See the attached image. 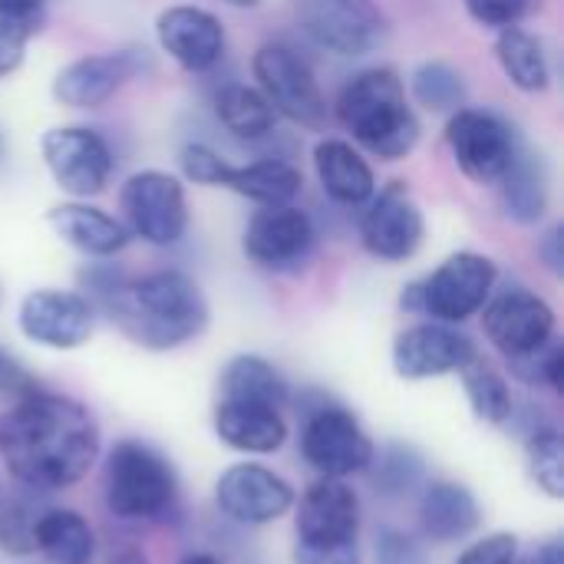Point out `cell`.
Instances as JSON below:
<instances>
[{
    "instance_id": "d590c367",
    "label": "cell",
    "mask_w": 564,
    "mask_h": 564,
    "mask_svg": "<svg viewBox=\"0 0 564 564\" xmlns=\"http://www.w3.org/2000/svg\"><path fill=\"white\" fill-rule=\"evenodd\" d=\"M40 509L33 499H13L0 509V545L10 555H30L36 552L33 532L40 522Z\"/></svg>"
},
{
    "instance_id": "603a6c76",
    "label": "cell",
    "mask_w": 564,
    "mask_h": 564,
    "mask_svg": "<svg viewBox=\"0 0 564 564\" xmlns=\"http://www.w3.org/2000/svg\"><path fill=\"white\" fill-rule=\"evenodd\" d=\"M499 202L509 221L535 228L549 218L552 208V175L539 152L519 149L506 175L499 178Z\"/></svg>"
},
{
    "instance_id": "74e56055",
    "label": "cell",
    "mask_w": 564,
    "mask_h": 564,
    "mask_svg": "<svg viewBox=\"0 0 564 564\" xmlns=\"http://www.w3.org/2000/svg\"><path fill=\"white\" fill-rule=\"evenodd\" d=\"M542 3L545 0H463L469 20L492 33L506 26H522L532 13L542 10Z\"/></svg>"
},
{
    "instance_id": "30bf717a",
    "label": "cell",
    "mask_w": 564,
    "mask_h": 564,
    "mask_svg": "<svg viewBox=\"0 0 564 564\" xmlns=\"http://www.w3.org/2000/svg\"><path fill=\"white\" fill-rule=\"evenodd\" d=\"M241 251L251 264L271 274H297L317 251V225L297 202L261 205L241 231Z\"/></svg>"
},
{
    "instance_id": "c3c4849f",
    "label": "cell",
    "mask_w": 564,
    "mask_h": 564,
    "mask_svg": "<svg viewBox=\"0 0 564 564\" xmlns=\"http://www.w3.org/2000/svg\"><path fill=\"white\" fill-rule=\"evenodd\" d=\"M112 564H145V558H139L135 552H126V555H119Z\"/></svg>"
},
{
    "instance_id": "52a82bcc",
    "label": "cell",
    "mask_w": 564,
    "mask_h": 564,
    "mask_svg": "<svg viewBox=\"0 0 564 564\" xmlns=\"http://www.w3.org/2000/svg\"><path fill=\"white\" fill-rule=\"evenodd\" d=\"M254 86L264 93L278 119L321 132L330 119L327 96L311 63L288 43H261L251 56Z\"/></svg>"
},
{
    "instance_id": "4dcf8cb0",
    "label": "cell",
    "mask_w": 564,
    "mask_h": 564,
    "mask_svg": "<svg viewBox=\"0 0 564 564\" xmlns=\"http://www.w3.org/2000/svg\"><path fill=\"white\" fill-rule=\"evenodd\" d=\"M33 542L50 564L93 562V529L73 509H46L36 522Z\"/></svg>"
},
{
    "instance_id": "8fae6325",
    "label": "cell",
    "mask_w": 564,
    "mask_h": 564,
    "mask_svg": "<svg viewBox=\"0 0 564 564\" xmlns=\"http://www.w3.org/2000/svg\"><path fill=\"white\" fill-rule=\"evenodd\" d=\"M360 245L370 258L403 264L420 254L426 241V215L406 182L377 185L357 221Z\"/></svg>"
},
{
    "instance_id": "9c48e42d",
    "label": "cell",
    "mask_w": 564,
    "mask_h": 564,
    "mask_svg": "<svg viewBox=\"0 0 564 564\" xmlns=\"http://www.w3.org/2000/svg\"><path fill=\"white\" fill-rule=\"evenodd\" d=\"M446 145L456 169L473 185H499L516 152L522 149L512 122L486 106H463L446 116Z\"/></svg>"
},
{
    "instance_id": "d4e9b609",
    "label": "cell",
    "mask_w": 564,
    "mask_h": 564,
    "mask_svg": "<svg viewBox=\"0 0 564 564\" xmlns=\"http://www.w3.org/2000/svg\"><path fill=\"white\" fill-rule=\"evenodd\" d=\"M420 529L436 545L459 542L479 529V502L459 482H433L420 499Z\"/></svg>"
},
{
    "instance_id": "f546056e",
    "label": "cell",
    "mask_w": 564,
    "mask_h": 564,
    "mask_svg": "<svg viewBox=\"0 0 564 564\" xmlns=\"http://www.w3.org/2000/svg\"><path fill=\"white\" fill-rule=\"evenodd\" d=\"M406 96L433 116H453L469 106V83L459 66L446 59H423L406 79Z\"/></svg>"
},
{
    "instance_id": "9a60e30c",
    "label": "cell",
    "mask_w": 564,
    "mask_h": 564,
    "mask_svg": "<svg viewBox=\"0 0 564 564\" xmlns=\"http://www.w3.org/2000/svg\"><path fill=\"white\" fill-rule=\"evenodd\" d=\"M145 59L139 50H99L83 53L56 69L50 93L56 106L73 112H93L102 109L126 83H132L142 73Z\"/></svg>"
},
{
    "instance_id": "f1b7e54d",
    "label": "cell",
    "mask_w": 564,
    "mask_h": 564,
    "mask_svg": "<svg viewBox=\"0 0 564 564\" xmlns=\"http://www.w3.org/2000/svg\"><path fill=\"white\" fill-rule=\"evenodd\" d=\"M221 400L228 403H248V406H264V410H284L291 400L288 380L274 364L254 354H241L228 360L221 370Z\"/></svg>"
},
{
    "instance_id": "83f0119b",
    "label": "cell",
    "mask_w": 564,
    "mask_h": 564,
    "mask_svg": "<svg viewBox=\"0 0 564 564\" xmlns=\"http://www.w3.org/2000/svg\"><path fill=\"white\" fill-rule=\"evenodd\" d=\"M215 119L238 142H264L278 129V112L254 83H228L215 93Z\"/></svg>"
},
{
    "instance_id": "7dc6e473",
    "label": "cell",
    "mask_w": 564,
    "mask_h": 564,
    "mask_svg": "<svg viewBox=\"0 0 564 564\" xmlns=\"http://www.w3.org/2000/svg\"><path fill=\"white\" fill-rule=\"evenodd\" d=\"M221 3H228V7H235V10H254L261 0H221Z\"/></svg>"
},
{
    "instance_id": "ab89813d",
    "label": "cell",
    "mask_w": 564,
    "mask_h": 564,
    "mask_svg": "<svg viewBox=\"0 0 564 564\" xmlns=\"http://www.w3.org/2000/svg\"><path fill=\"white\" fill-rule=\"evenodd\" d=\"M377 564H430L426 552L400 529H383L377 535Z\"/></svg>"
},
{
    "instance_id": "3957f363",
    "label": "cell",
    "mask_w": 564,
    "mask_h": 564,
    "mask_svg": "<svg viewBox=\"0 0 564 564\" xmlns=\"http://www.w3.org/2000/svg\"><path fill=\"white\" fill-rule=\"evenodd\" d=\"M334 119L350 142L380 162H403L423 139V122L406 96V79L393 66H367L354 73L334 102Z\"/></svg>"
},
{
    "instance_id": "8d00e7d4",
    "label": "cell",
    "mask_w": 564,
    "mask_h": 564,
    "mask_svg": "<svg viewBox=\"0 0 564 564\" xmlns=\"http://www.w3.org/2000/svg\"><path fill=\"white\" fill-rule=\"evenodd\" d=\"M43 30V17H10L0 13V79L13 76L23 59L30 40Z\"/></svg>"
},
{
    "instance_id": "836d02e7",
    "label": "cell",
    "mask_w": 564,
    "mask_h": 564,
    "mask_svg": "<svg viewBox=\"0 0 564 564\" xmlns=\"http://www.w3.org/2000/svg\"><path fill=\"white\" fill-rule=\"evenodd\" d=\"M529 463H532V476L535 482L552 496H564V443L562 433L555 426H542L532 433L529 440Z\"/></svg>"
},
{
    "instance_id": "5b68a950",
    "label": "cell",
    "mask_w": 564,
    "mask_h": 564,
    "mask_svg": "<svg viewBox=\"0 0 564 564\" xmlns=\"http://www.w3.org/2000/svg\"><path fill=\"white\" fill-rule=\"evenodd\" d=\"M119 221L149 248H175L192 225L185 182L165 169L132 172L119 185Z\"/></svg>"
},
{
    "instance_id": "681fc988",
    "label": "cell",
    "mask_w": 564,
    "mask_h": 564,
    "mask_svg": "<svg viewBox=\"0 0 564 564\" xmlns=\"http://www.w3.org/2000/svg\"><path fill=\"white\" fill-rule=\"evenodd\" d=\"M340 3H350V7H364V10H377L373 0H340Z\"/></svg>"
},
{
    "instance_id": "bcb514c9",
    "label": "cell",
    "mask_w": 564,
    "mask_h": 564,
    "mask_svg": "<svg viewBox=\"0 0 564 564\" xmlns=\"http://www.w3.org/2000/svg\"><path fill=\"white\" fill-rule=\"evenodd\" d=\"M178 564H228L221 562L218 555H212V552H192V555H185Z\"/></svg>"
},
{
    "instance_id": "5bb4252c",
    "label": "cell",
    "mask_w": 564,
    "mask_h": 564,
    "mask_svg": "<svg viewBox=\"0 0 564 564\" xmlns=\"http://www.w3.org/2000/svg\"><path fill=\"white\" fill-rule=\"evenodd\" d=\"M479 314H482V330H486L489 344L506 360L535 354L549 340H555L558 317H555L552 304L529 288H506V291L492 294Z\"/></svg>"
},
{
    "instance_id": "f5cc1de1",
    "label": "cell",
    "mask_w": 564,
    "mask_h": 564,
    "mask_svg": "<svg viewBox=\"0 0 564 564\" xmlns=\"http://www.w3.org/2000/svg\"><path fill=\"white\" fill-rule=\"evenodd\" d=\"M0 301H3V291H0Z\"/></svg>"
},
{
    "instance_id": "6da1fadb",
    "label": "cell",
    "mask_w": 564,
    "mask_h": 564,
    "mask_svg": "<svg viewBox=\"0 0 564 564\" xmlns=\"http://www.w3.org/2000/svg\"><path fill=\"white\" fill-rule=\"evenodd\" d=\"M99 453L89 410L69 397L30 390L0 416V456L10 476L33 492L76 486Z\"/></svg>"
},
{
    "instance_id": "277c9868",
    "label": "cell",
    "mask_w": 564,
    "mask_h": 564,
    "mask_svg": "<svg viewBox=\"0 0 564 564\" xmlns=\"http://www.w3.org/2000/svg\"><path fill=\"white\" fill-rule=\"evenodd\" d=\"M499 264L482 251H453L426 278L403 291V307L440 324H463L476 317L496 294Z\"/></svg>"
},
{
    "instance_id": "e0dca14e",
    "label": "cell",
    "mask_w": 564,
    "mask_h": 564,
    "mask_svg": "<svg viewBox=\"0 0 564 564\" xmlns=\"http://www.w3.org/2000/svg\"><path fill=\"white\" fill-rule=\"evenodd\" d=\"M301 30L307 40L340 59H357L383 43V13L350 7L340 0H307L301 7Z\"/></svg>"
},
{
    "instance_id": "2e32d148",
    "label": "cell",
    "mask_w": 564,
    "mask_h": 564,
    "mask_svg": "<svg viewBox=\"0 0 564 564\" xmlns=\"http://www.w3.org/2000/svg\"><path fill=\"white\" fill-rule=\"evenodd\" d=\"M301 453L321 476L344 479V476L370 469V459L377 449L370 436L364 433V426L354 420V413H347L344 406L321 403L304 420Z\"/></svg>"
},
{
    "instance_id": "4fadbf2b",
    "label": "cell",
    "mask_w": 564,
    "mask_h": 564,
    "mask_svg": "<svg viewBox=\"0 0 564 564\" xmlns=\"http://www.w3.org/2000/svg\"><path fill=\"white\" fill-rule=\"evenodd\" d=\"M17 327L30 344L50 350H76L96 330V307L83 291L36 288L17 307Z\"/></svg>"
},
{
    "instance_id": "7a4b0ae2",
    "label": "cell",
    "mask_w": 564,
    "mask_h": 564,
    "mask_svg": "<svg viewBox=\"0 0 564 564\" xmlns=\"http://www.w3.org/2000/svg\"><path fill=\"white\" fill-rule=\"evenodd\" d=\"M83 294L132 344L145 350H175L208 327V301L195 278L178 268H159L142 278L122 274L109 261L83 271Z\"/></svg>"
},
{
    "instance_id": "4316f807",
    "label": "cell",
    "mask_w": 564,
    "mask_h": 564,
    "mask_svg": "<svg viewBox=\"0 0 564 564\" xmlns=\"http://www.w3.org/2000/svg\"><path fill=\"white\" fill-rule=\"evenodd\" d=\"M215 433L221 436L225 446L238 453H274L288 440V423L281 420L278 410L264 406H248V403H228L221 400L215 410Z\"/></svg>"
},
{
    "instance_id": "ffe728a7",
    "label": "cell",
    "mask_w": 564,
    "mask_h": 564,
    "mask_svg": "<svg viewBox=\"0 0 564 564\" xmlns=\"http://www.w3.org/2000/svg\"><path fill=\"white\" fill-rule=\"evenodd\" d=\"M218 506L241 525H264L281 519L294 506V489L264 466H231L218 479Z\"/></svg>"
},
{
    "instance_id": "f6af8a7d",
    "label": "cell",
    "mask_w": 564,
    "mask_h": 564,
    "mask_svg": "<svg viewBox=\"0 0 564 564\" xmlns=\"http://www.w3.org/2000/svg\"><path fill=\"white\" fill-rule=\"evenodd\" d=\"M46 0H0V13L10 17H43Z\"/></svg>"
},
{
    "instance_id": "d6986e66",
    "label": "cell",
    "mask_w": 564,
    "mask_h": 564,
    "mask_svg": "<svg viewBox=\"0 0 564 564\" xmlns=\"http://www.w3.org/2000/svg\"><path fill=\"white\" fill-rule=\"evenodd\" d=\"M46 225L53 228V235L63 245H69L73 251H79L89 261H112L132 241L126 225L119 221V215H112L86 198L56 202L46 212Z\"/></svg>"
},
{
    "instance_id": "ac0fdd59",
    "label": "cell",
    "mask_w": 564,
    "mask_h": 564,
    "mask_svg": "<svg viewBox=\"0 0 564 564\" xmlns=\"http://www.w3.org/2000/svg\"><path fill=\"white\" fill-rule=\"evenodd\" d=\"M476 357V344L463 330H456V324H413L393 340V370L403 380H433L459 373Z\"/></svg>"
},
{
    "instance_id": "ba28073f",
    "label": "cell",
    "mask_w": 564,
    "mask_h": 564,
    "mask_svg": "<svg viewBox=\"0 0 564 564\" xmlns=\"http://www.w3.org/2000/svg\"><path fill=\"white\" fill-rule=\"evenodd\" d=\"M40 159L50 175V182L66 195V198H96L109 188L112 172H116V155L112 145L106 142L102 132L66 122V126H50L40 135Z\"/></svg>"
},
{
    "instance_id": "44dd1931",
    "label": "cell",
    "mask_w": 564,
    "mask_h": 564,
    "mask_svg": "<svg viewBox=\"0 0 564 564\" xmlns=\"http://www.w3.org/2000/svg\"><path fill=\"white\" fill-rule=\"evenodd\" d=\"M311 165L324 198L334 202L337 208L360 212L377 192V172L350 139H337V135L317 139L311 152Z\"/></svg>"
},
{
    "instance_id": "7c38bea8",
    "label": "cell",
    "mask_w": 564,
    "mask_h": 564,
    "mask_svg": "<svg viewBox=\"0 0 564 564\" xmlns=\"http://www.w3.org/2000/svg\"><path fill=\"white\" fill-rule=\"evenodd\" d=\"M159 50L192 76L212 73L228 53V30L218 13L198 3H169L155 17Z\"/></svg>"
},
{
    "instance_id": "f35d334b",
    "label": "cell",
    "mask_w": 564,
    "mask_h": 564,
    "mask_svg": "<svg viewBox=\"0 0 564 564\" xmlns=\"http://www.w3.org/2000/svg\"><path fill=\"white\" fill-rule=\"evenodd\" d=\"M509 367L519 380L532 387H552V390L564 387V347L558 340H549L542 350L509 360Z\"/></svg>"
},
{
    "instance_id": "f907efd6",
    "label": "cell",
    "mask_w": 564,
    "mask_h": 564,
    "mask_svg": "<svg viewBox=\"0 0 564 564\" xmlns=\"http://www.w3.org/2000/svg\"><path fill=\"white\" fill-rule=\"evenodd\" d=\"M3 159H7V135H3V129H0V165H3Z\"/></svg>"
},
{
    "instance_id": "cb8c5ba5",
    "label": "cell",
    "mask_w": 564,
    "mask_h": 564,
    "mask_svg": "<svg viewBox=\"0 0 564 564\" xmlns=\"http://www.w3.org/2000/svg\"><path fill=\"white\" fill-rule=\"evenodd\" d=\"M496 63L506 83L525 96H539L552 86V56L542 36L525 26H506L496 33Z\"/></svg>"
},
{
    "instance_id": "ee69618b",
    "label": "cell",
    "mask_w": 564,
    "mask_h": 564,
    "mask_svg": "<svg viewBox=\"0 0 564 564\" xmlns=\"http://www.w3.org/2000/svg\"><path fill=\"white\" fill-rule=\"evenodd\" d=\"M516 564H564V545L562 539H552V542H542L535 545L522 562Z\"/></svg>"
},
{
    "instance_id": "d6a6232c",
    "label": "cell",
    "mask_w": 564,
    "mask_h": 564,
    "mask_svg": "<svg viewBox=\"0 0 564 564\" xmlns=\"http://www.w3.org/2000/svg\"><path fill=\"white\" fill-rule=\"evenodd\" d=\"M370 466H373V473H370L373 486L383 496H410L423 479V459L406 446H390L380 453V459L373 453Z\"/></svg>"
},
{
    "instance_id": "484cf974",
    "label": "cell",
    "mask_w": 564,
    "mask_h": 564,
    "mask_svg": "<svg viewBox=\"0 0 564 564\" xmlns=\"http://www.w3.org/2000/svg\"><path fill=\"white\" fill-rule=\"evenodd\" d=\"M225 188L235 192L238 198L251 202L254 208L261 205H291L304 192V172L288 162V159H254L245 165L228 169Z\"/></svg>"
},
{
    "instance_id": "1f68e13d",
    "label": "cell",
    "mask_w": 564,
    "mask_h": 564,
    "mask_svg": "<svg viewBox=\"0 0 564 564\" xmlns=\"http://www.w3.org/2000/svg\"><path fill=\"white\" fill-rule=\"evenodd\" d=\"M459 377H463V390H466V397H469L479 420H486V423L512 420V413H516L512 390H509V383H506V377L499 370H492L489 364H482L476 357L459 370Z\"/></svg>"
},
{
    "instance_id": "8992f818",
    "label": "cell",
    "mask_w": 564,
    "mask_h": 564,
    "mask_svg": "<svg viewBox=\"0 0 564 564\" xmlns=\"http://www.w3.org/2000/svg\"><path fill=\"white\" fill-rule=\"evenodd\" d=\"M172 466L142 443H119L106 463V506L122 522H155L175 506Z\"/></svg>"
},
{
    "instance_id": "816d5d0a",
    "label": "cell",
    "mask_w": 564,
    "mask_h": 564,
    "mask_svg": "<svg viewBox=\"0 0 564 564\" xmlns=\"http://www.w3.org/2000/svg\"><path fill=\"white\" fill-rule=\"evenodd\" d=\"M0 367H3V354H0Z\"/></svg>"
},
{
    "instance_id": "60d3db41",
    "label": "cell",
    "mask_w": 564,
    "mask_h": 564,
    "mask_svg": "<svg viewBox=\"0 0 564 564\" xmlns=\"http://www.w3.org/2000/svg\"><path fill=\"white\" fill-rule=\"evenodd\" d=\"M516 558H519V542L512 535L499 532V535H489V539L476 542L473 549H466L456 564H516Z\"/></svg>"
},
{
    "instance_id": "7402d4cb",
    "label": "cell",
    "mask_w": 564,
    "mask_h": 564,
    "mask_svg": "<svg viewBox=\"0 0 564 564\" xmlns=\"http://www.w3.org/2000/svg\"><path fill=\"white\" fill-rule=\"evenodd\" d=\"M360 502L340 479L314 482L297 509V542L301 545H344L357 542Z\"/></svg>"
},
{
    "instance_id": "7bdbcfd3",
    "label": "cell",
    "mask_w": 564,
    "mask_h": 564,
    "mask_svg": "<svg viewBox=\"0 0 564 564\" xmlns=\"http://www.w3.org/2000/svg\"><path fill=\"white\" fill-rule=\"evenodd\" d=\"M562 225H552L542 238H539V258L542 264L558 278L564 271V238H562Z\"/></svg>"
},
{
    "instance_id": "b9f144b4",
    "label": "cell",
    "mask_w": 564,
    "mask_h": 564,
    "mask_svg": "<svg viewBox=\"0 0 564 564\" xmlns=\"http://www.w3.org/2000/svg\"><path fill=\"white\" fill-rule=\"evenodd\" d=\"M294 564H360L357 542L344 545H294Z\"/></svg>"
},
{
    "instance_id": "e575fe53",
    "label": "cell",
    "mask_w": 564,
    "mask_h": 564,
    "mask_svg": "<svg viewBox=\"0 0 564 564\" xmlns=\"http://www.w3.org/2000/svg\"><path fill=\"white\" fill-rule=\"evenodd\" d=\"M231 162L212 149L208 142H188L178 152V178L185 185H202V188H225V175H228Z\"/></svg>"
}]
</instances>
